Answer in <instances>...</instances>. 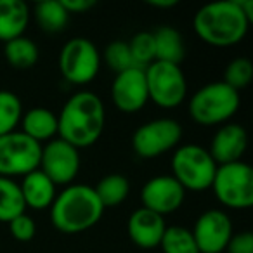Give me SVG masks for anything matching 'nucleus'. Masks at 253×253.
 <instances>
[{
    "instance_id": "obj_1",
    "label": "nucleus",
    "mask_w": 253,
    "mask_h": 253,
    "mask_svg": "<svg viewBox=\"0 0 253 253\" xmlns=\"http://www.w3.org/2000/svg\"><path fill=\"white\" fill-rule=\"evenodd\" d=\"M106 111L101 97L90 90L73 94L57 116V135L73 148H88L101 139Z\"/></svg>"
},
{
    "instance_id": "obj_2",
    "label": "nucleus",
    "mask_w": 253,
    "mask_h": 253,
    "mask_svg": "<svg viewBox=\"0 0 253 253\" xmlns=\"http://www.w3.org/2000/svg\"><path fill=\"white\" fill-rule=\"evenodd\" d=\"M252 19L241 11L238 0H220L207 4L196 12L193 28L211 47H232L243 42Z\"/></svg>"
},
{
    "instance_id": "obj_3",
    "label": "nucleus",
    "mask_w": 253,
    "mask_h": 253,
    "mask_svg": "<svg viewBox=\"0 0 253 253\" xmlns=\"http://www.w3.org/2000/svg\"><path fill=\"white\" fill-rule=\"evenodd\" d=\"M104 207L95 196L94 187L70 184L50 205V222L61 232L77 234L94 227L101 220Z\"/></svg>"
},
{
    "instance_id": "obj_4",
    "label": "nucleus",
    "mask_w": 253,
    "mask_h": 253,
    "mask_svg": "<svg viewBox=\"0 0 253 253\" xmlns=\"http://www.w3.org/2000/svg\"><path fill=\"white\" fill-rule=\"evenodd\" d=\"M187 109L191 118L203 126L227 123L239 109V92L224 82H211L194 92Z\"/></svg>"
},
{
    "instance_id": "obj_5",
    "label": "nucleus",
    "mask_w": 253,
    "mask_h": 253,
    "mask_svg": "<svg viewBox=\"0 0 253 253\" xmlns=\"http://www.w3.org/2000/svg\"><path fill=\"white\" fill-rule=\"evenodd\" d=\"M217 163L208 149L196 144L180 146L172 156V177L184 191H207L211 187Z\"/></svg>"
},
{
    "instance_id": "obj_6",
    "label": "nucleus",
    "mask_w": 253,
    "mask_h": 253,
    "mask_svg": "<svg viewBox=\"0 0 253 253\" xmlns=\"http://www.w3.org/2000/svg\"><path fill=\"white\" fill-rule=\"evenodd\" d=\"M217 200L227 208H250L253 205V170L248 163L218 165L211 182Z\"/></svg>"
},
{
    "instance_id": "obj_7",
    "label": "nucleus",
    "mask_w": 253,
    "mask_h": 253,
    "mask_svg": "<svg viewBox=\"0 0 253 253\" xmlns=\"http://www.w3.org/2000/svg\"><path fill=\"white\" fill-rule=\"evenodd\" d=\"M42 144L14 130L0 137V177L14 179L39 170Z\"/></svg>"
},
{
    "instance_id": "obj_8",
    "label": "nucleus",
    "mask_w": 253,
    "mask_h": 253,
    "mask_svg": "<svg viewBox=\"0 0 253 253\" xmlns=\"http://www.w3.org/2000/svg\"><path fill=\"white\" fill-rule=\"evenodd\" d=\"M149 101L165 109L177 108L187 95V82L177 64L155 61L144 70Z\"/></svg>"
},
{
    "instance_id": "obj_9",
    "label": "nucleus",
    "mask_w": 253,
    "mask_h": 253,
    "mask_svg": "<svg viewBox=\"0 0 253 253\" xmlns=\"http://www.w3.org/2000/svg\"><path fill=\"white\" fill-rule=\"evenodd\" d=\"M101 56L97 47L84 37H77L64 43L59 54V70L68 84H90L99 73Z\"/></svg>"
},
{
    "instance_id": "obj_10",
    "label": "nucleus",
    "mask_w": 253,
    "mask_h": 253,
    "mask_svg": "<svg viewBox=\"0 0 253 253\" xmlns=\"http://www.w3.org/2000/svg\"><path fill=\"white\" fill-rule=\"evenodd\" d=\"M182 126L172 118H156L139 126L132 135V148L139 158H158L180 142Z\"/></svg>"
},
{
    "instance_id": "obj_11",
    "label": "nucleus",
    "mask_w": 253,
    "mask_h": 253,
    "mask_svg": "<svg viewBox=\"0 0 253 253\" xmlns=\"http://www.w3.org/2000/svg\"><path fill=\"white\" fill-rule=\"evenodd\" d=\"M39 170H42L56 186H70L80 170V153L63 139L42 144Z\"/></svg>"
},
{
    "instance_id": "obj_12",
    "label": "nucleus",
    "mask_w": 253,
    "mask_h": 253,
    "mask_svg": "<svg viewBox=\"0 0 253 253\" xmlns=\"http://www.w3.org/2000/svg\"><path fill=\"white\" fill-rule=\"evenodd\" d=\"M193 236L200 253H224L232 232L231 218L222 210H207L196 218Z\"/></svg>"
},
{
    "instance_id": "obj_13",
    "label": "nucleus",
    "mask_w": 253,
    "mask_h": 253,
    "mask_svg": "<svg viewBox=\"0 0 253 253\" xmlns=\"http://www.w3.org/2000/svg\"><path fill=\"white\" fill-rule=\"evenodd\" d=\"M184 200H186V191L172 175L153 177L141 191L142 208H148L162 217L179 210Z\"/></svg>"
},
{
    "instance_id": "obj_14",
    "label": "nucleus",
    "mask_w": 253,
    "mask_h": 253,
    "mask_svg": "<svg viewBox=\"0 0 253 253\" xmlns=\"http://www.w3.org/2000/svg\"><path fill=\"white\" fill-rule=\"evenodd\" d=\"M111 99L122 113L141 111L149 101L144 70L130 68L116 73L111 85Z\"/></svg>"
},
{
    "instance_id": "obj_15",
    "label": "nucleus",
    "mask_w": 253,
    "mask_h": 253,
    "mask_svg": "<svg viewBox=\"0 0 253 253\" xmlns=\"http://www.w3.org/2000/svg\"><path fill=\"white\" fill-rule=\"evenodd\" d=\"M246 148H248V134L245 128L238 123H225L215 132L208 153L218 167L241 162Z\"/></svg>"
},
{
    "instance_id": "obj_16",
    "label": "nucleus",
    "mask_w": 253,
    "mask_h": 253,
    "mask_svg": "<svg viewBox=\"0 0 253 253\" xmlns=\"http://www.w3.org/2000/svg\"><path fill=\"white\" fill-rule=\"evenodd\" d=\"M128 236L139 248L151 250L160 246L163 234H165V218L148 208H137L128 218Z\"/></svg>"
},
{
    "instance_id": "obj_17",
    "label": "nucleus",
    "mask_w": 253,
    "mask_h": 253,
    "mask_svg": "<svg viewBox=\"0 0 253 253\" xmlns=\"http://www.w3.org/2000/svg\"><path fill=\"white\" fill-rule=\"evenodd\" d=\"M56 187V184L42 170H35V172L25 175L21 184H19L25 205L33 208V210L50 208V205L54 203V200L57 196Z\"/></svg>"
},
{
    "instance_id": "obj_18",
    "label": "nucleus",
    "mask_w": 253,
    "mask_h": 253,
    "mask_svg": "<svg viewBox=\"0 0 253 253\" xmlns=\"http://www.w3.org/2000/svg\"><path fill=\"white\" fill-rule=\"evenodd\" d=\"M30 23V9L23 0H0V42L23 37Z\"/></svg>"
},
{
    "instance_id": "obj_19",
    "label": "nucleus",
    "mask_w": 253,
    "mask_h": 253,
    "mask_svg": "<svg viewBox=\"0 0 253 253\" xmlns=\"http://www.w3.org/2000/svg\"><path fill=\"white\" fill-rule=\"evenodd\" d=\"M21 132L39 144L49 142L57 135V116L47 108H32L21 116Z\"/></svg>"
},
{
    "instance_id": "obj_20",
    "label": "nucleus",
    "mask_w": 253,
    "mask_h": 253,
    "mask_svg": "<svg viewBox=\"0 0 253 253\" xmlns=\"http://www.w3.org/2000/svg\"><path fill=\"white\" fill-rule=\"evenodd\" d=\"M153 33L155 42V57L162 63H170L180 66V63L186 57V45L179 30L172 26H160Z\"/></svg>"
},
{
    "instance_id": "obj_21",
    "label": "nucleus",
    "mask_w": 253,
    "mask_h": 253,
    "mask_svg": "<svg viewBox=\"0 0 253 253\" xmlns=\"http://www.w3.org/2000/svg\"><path fill=\"white\" fill-rule=\"evenodd\" d=\"M94 193L104 208L118 207L130 193V184H128V179L122 173H109L95 184Z\"/></svg>"
},
{
    "instance_id": "obj_22",
    "label": "nucleus",
    "mask_w": 253,
    "mask_h": 253,
    "mask_svg": "<svg viewBox=\"0 0 253 253\" xmlns=\"http://www.w3.org/2000/svg\"><path fill=\"white\" fill-rule=\"evenodd\" d=\"M4 56L7 63L16 70H30L39 61V47L26 37H18L4 45Z\"/></svg>"
},
{
    "instance_id": "obj_23",
    "label": "nucleus",
    "mask_w": 253,
    "mask_h": 253,
    "mask_svg": "<svg viewBox=\"0 0 253 253\" xmlns=\"http://www.w3.org/2000/svg\"><path fill=\"white\" fill-rule=\"evenodd\" d=\"M26 205L23 200L19 184L14 179L0 177V222H11L18 215L25 213Z\"/></svg>"
},
{
    "instance_id": "obj_24",
    "label": "nucleus",
    "mask_w": 253,
    "mask_h": 253,
    "mask_svg": "<svg viewBox=\"0 0 253 253\" xmlns=\"http://www.w3.org/2000/svg\"><path fill=\"white\" fill-rule=\"evenodd\" d=\"M35 19L47 33H59L66 28L70 14L61 5V0H42L35 7Z\"/></svg>"
},
{
    "instance_id": "obj_25",
    "label": "nucleus",
    "mask_w": 253,
    "mask_h": 253,
    "mask_svg": "<svg viewBox=\"0 0 253 253\" xmlns=\"http://www.w3.org/2000/svg\"><path fill=\"white\" fill-rule=\"evenodd\" d=\"M23 116V104L11 90H0V137L16 130Z\"/></svg>"
},
{
    "instance_id": "obj_26",
    "label": "nucleus",
    "mask_w": 253,
    "mask_h": 253,
    "mask_svg": "<svg viewBox=\"0 0 253 253\" xmlns=\"http://www.w3.org/2000/svg\"><path fill=\"white\" fill-rule=\"evenodd\" d=\"M160 246H162L163 253H200L193 232L189 229L179 227V225L165 229Z\"/></svg>"
},
{
    "instance_id": "obj_27",
    "label": "nucleus",
    "mask_w": 253,
    "mask_h": 253,
    "mask_svg": "<svg viewBox=\"0 0 253 253\" xmlns=\"http://www.w3.org/2000/svg\"><path fill=\"white\" fill-rule=\"evenodd\" d=\"M128 50H130L132 61L135 68L146 70L151 63H155V42H153L151 32H139L128 42Z\"/></svg>"
},
{
    "instance_id": "obj_28",
    "label": "nucleus",
    "mask_w": 253,
    "mask_h": 253,
    "mask_svg": "<svg viewBox=\"0 0 253 253\" xmlns=\"http://www.w3.org/2000/svg\"><path fill=\"white\" fill-rule=\"evenodd\" d=\"M253 78V64L246 57H238V59L231 61L225 66L224 71V84L229 85L231 88H234L236 92L243 90L250 85Z\"/></svg>"
},
{
    "instance_id": "obj_29",
    "label": "nucleus",
    "mask_w": 253,
    "mask_h": 253,
    "mask_svg": "<svg viewBox=\"0 0 253 253\" xmlns=\"http://www.w3.org/2000/svg\"><path fill=\"white\" fill-rule=\"evenodd\" d=\"M104 61L109 66V70H113L115 73H122V71L135 68L134 61H132L130 50H128V43L116 40L111 42L104 50Z\"/></svg>"
},
{
    "instance_id": "obj_30",
    "label": "nucleus",
    "mask_w": 253,
    "mask_h": 253,
    "mask_svg": "<svg viewBox=\"0 0 253 253\" xmlns=\"http://www.w3.org/2000/svg\"><path fill=\"white\" fill-rule=\"evenodd\" d=\"M9 232H11V236L16 241H21V243L32 241L37 232L35 220L26 213L18 215V217L9 222Z\"/></svg>"
},
{
    "instance_id": "obj_31",
    "label": "nucleus",
    "mask_w": 253,
    "mask_h": 253,
    "mask_svg": "<svg viewBox=\"0 0 253 253\" xmlns=\"http://www.w3.org/2000/svg\"><path fill=\"white\" fill-rule=\"evenodd\" d=\"M225 250L227 253H253V232L241 231L232 234Z\"/></svg>"
},
{
    "instance_id": "obj_32",
    "label": "nucleus",
    "mask_w": 253,
    "mask_h": 253,
    "mask_svg": "<svg viewBox=\"0 0 253 253\" xmlns=\"http://www.w3.org/2000/svg\"><path fill=\"white\" fill-rule=\"evenodd\" d=\"M61 5L68 14H82L95 7V0H61Z\"/></svg>"
},
{
    "instance_id": "obj_33",
    "label": "nucleus",
    "mask_w": 253,
    "mask_h": 253,
    "mask_svg": "<svg viewBox=\"0 0 253 253\" xmlns=\"http://www.w3.org/2000/svg\"><path fill=\"white\" fill-rule=\"evenodd\" d=\"M148 5L155 9H172L179 5V0H148Z\"/></svg>"
}]
</instances>
